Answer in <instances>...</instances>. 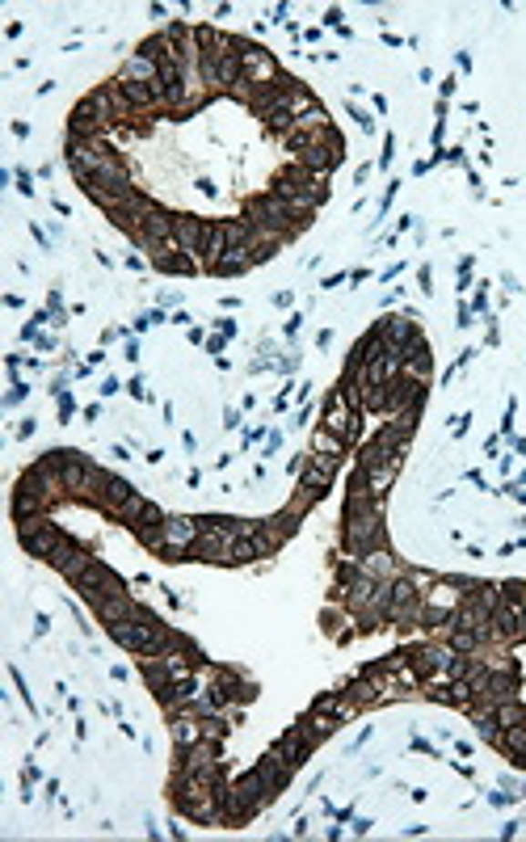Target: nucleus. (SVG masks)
Masks as SVG:
<instances>
[{"label":"nucleus","instance_id":"obj_7","mask_svg":"<svg viewBox=\"0 0 526 842\" xmlns=\"http://www.w3.org/2000/svg\"><path fill=\"white\" fill-rule=\"evenodd\" d=\"M358 409L350 405V400H346V392H329V400H325V430H329V434H337L341 442H350L354 434H358Z\"/></svg>","mask_w":526,"mask_h":842},{"label":"nucleus","instance_id":"obj_5","mask_svg":"<svg viewBox=\"0 0 526 842\" xmlns=\"http://www.w3.org/2000/svg\"><path fill=\"white\" fill-rule=\"evenodd\" d=\"M341 161H346V143H341L337 131H329L320 143H312V148H304V152L295 156V164H304L307 173H316V177H329Z\"/></svg>","mask_w":526,"mask_h":842},{"label":"nucleus","instance_id":"obj_14","mask_svg":"<svg viewBox=\"0 0 526 842\" xmlns=\"http://www.w3.org/2000/svg\"><path fill=\"white\" fill-rule=\"evenodd\" d=\"M312 712H320V716H333V721L346 724V721H354L362 708L350 700V695H346V691H325V695L312 703Z\"/></svg>","mask_w":526,"mask_h":842},{"label":"nucleus","instance_id":"obj_10","mask_svg":"<svg viewBox=\"0 0 526 842\" xmlns=\"http://www.w3.org/2000/svg\"><path fill=\"white\" fill-rule=\"evenodd\" d=\"M253 771H257V775H262V784H265V792H270V800L278 796V792L286 788V784H291V775H295V766L286 763L283 754H278V750H270V754L262 758V763L253 766Z\"/></svg>","mask_w":526,"mask_h":842},{"label":"nucleus","instance_id":"obj_19","mask_svg":"<svg viewBox=\"0 0 526 842\" xmlns=\"http://www.w3.org/2000/svg\"><path fill=\"white\" fill-rule=\"evenodd\" d=\"M358 565H362V573H371V577H379V581L396 577V560H392L387 547H371L366 556H358Z\"/></svg>","mask_w":526,"mask_h":842},{"label":"nucleus","instance_id":"obj_16","mask_svg":"<svg viewBox=\"0 0 526 842\" xmlns=\"http://www.w3.org/2000/svg\"><path fill=\"white\" fill-rule=\"evenodd\" d=\"M131 497H135V489H131V484H127V481H122V476H106V484H101V497H98V505H101V510H106V515H114V518H119V510H122V505H127V502H131Z\"/></svg>","mask_w":526,"mask_h":842},{"label":"nucleus","instance_id":"obj_28","mask_svg":"<svg viewBox=\"0 0 526 842\" xmlns=\"http://www.w3.org/2000/svg\"><path fill=\"white\" fill-rule=\"evenodd\" d=\"M522 615H526V586H522Z\"/></svg>","mask_w":526,"mask_h":842},{"label":"nucleus","instance_id":"obj_18","mask_svg":"<svg viewBox=\"0 0 526 842\" xmlns=\"http://www.w3.org/2000/svg\"><path fill=\"white\" fill-rule=\"evenodd\" d=\"M152 262H156V270H160V274H198V270H202V262H198V257H190V253H181V249L156 253Z\"/></svg>","mask_w":526,"mask_h":842},{"label":"nucleus","instance_id":"obj_23","mask_svg":"<svg viewBox=\"0 0 526 842\" xmlns=\"http://www.w3.org/2000/svg\"><path fill=\"white\" fill-rule=\"evenodd\" d=\"M312 455H346V442H341L337 434H329V430L320 426L316 434H312Z\"/></svg>","mask_w":526,"mask_h":842},{"label":"nucleus","instance_id":"obj_20","mask_svg":"<svg viewBox=\"0 0 526 842\" xmlns=\"http://www.w3.org/2000/svg\"><path fill=\"white\" fill-rule=\"evenodd\" d=\"M493 745L497 750H505L518 766H526V724H510V729H501Z\"/></svg>","mask_w":526,"mask_h":842},{"label":"nucleus","instance_id":"obj_9","mask_svg":"<svg viewBox=\"0 0 526 842\" xmlns=\"http://www.w3.org/2000/svg\"><path fill=\"white\" fill-rule=\"evenodd\" d=\"M46 565H56L59 573H64L67 581H80L85 577V569L93 565V556H88V547H80V544H72V539H64V544L51 552V560Z\"/></svg>","mask_w":526,"mask_h":842},{"label":"nucleus","instance_id":"obj_4","mask_svg":"<svg viewBox=\"0 0 526 842\" xmlns=\"http://www.w3.org/2000/svg\"><path fill=\"white\" fill-rule=\"evenodd\" d=\"M17 539H22V547L30 552V556H38V560H51V552H56L59 544H64V535H59V526L51 523L46 515L17 523Z\"/></svg>","mask_w":526,"mask_h":842},{"label":"nucleus","instance_id":"obj_12","mask_svg":"<svg viewBox=\"0 0 526 842\" xmlns=\"http://www.w3.org/2000/svg\"><path fill=\"white\" fill-rule=\"evenodd\" d=\"M274 750H278V754H283V758H286V763H291V766H304L307 758H312V750H316V742H312V737H307L304 729H299V724H295V729H286V733L278 737V742H274Z\"/></svg>","mask_w":526,"mask_h":842},{"label":"nucleus","instance_id":"obj_2","mask_svg":"<svg viewBox=\"0 0 526 842\" xmlns=\"http://www.w3.org/2000/svg\"><path fill=\"white\" fill-rule=\"evenodd\" d=\"M341 544H346L350 556H366L371 547H384V505H371V510H354V515H346Z\"/></svg>","mask_w":526,"mask_h":842},{"label":"nucleus","instance_id":"obj_25","mask_svg":"<svg viewBox=\"0 0 526 842\" xmlns=\"http://www.w3.org/2000/svg\"><path fill=\"white\" fill-rule=\"evenodd\" d=\"M253 560H262V552H257V544H253V539H236V544H232V556H228V565H253Z\"/></svg>","mask_w":526,"mask_h":842},{"label":"nucleus","instance_id":"obj_11","mask_svg":"<svg viewBox=\"0 0 526 842\" xmlns=\"http://www.w3.org/2000/svg\"><path fill=\"white\" fill-rule=\"evenodd\" d=\"M207 223L211 219H198V215H173V244L190 257H198L202 249V236H207Z\"/></svg>","mask_w":526,"mask_h":842},{"label":"nucleus","instance_id":"obj_13","mask_svg":"<svg viewBox=\"0 0 526 842\" xmlns=\"http://www.w3.org/2000/svg\"><path fill=\"white\" fill-rule=\"evenodd\" d=\"M169 733H173V745L177 750H194L198 742H202V716H194V712H177V716H169Z\"/></svg>","mask_w":526,"mask_h":842},{"label":"nucleus","instance_id":"obj_8","mask_svg":"<svg viewBox=\"0 0 526 842\" xmlns=\"http://www.w3.org/2000/svg\"><path fill=\"white\" fill-rule=\"evenodd\" d=\"M77 590L85 594L88 602H98V598H106V594H122L127 586H122L119 573H110L106 565H101V560H93V565L85 569V577L77 581Z\"/></svg>","mask_w":526,"mask_h":842},{"label":"nucleus","instance_id":"obj_17","mask_svg":"<svg viewBox=\"0 0 526 842\" xmlns=\"http://www.w3.org/2000/svg\"><path fill=\"white\" fill-rule=\"evenodd\" d=\"M93 611H98L101 624H119V619H127V615L135 611V598L127 590H122V594H106V598L93 602Z\"/></svg>","mask_w":526,"mask_h":842},{"label":"nucleus","instance_id":"obj_21","mask_svg":"<svg viewBox=\"0 0 526 842\" xmlns=\"http://www.w3.org/2000/svg\"><path fill=\"white\" fill-rule=\"evenodd\" d=\"M253 265H257V262H253L249 249H228L220 257V265H215L211 274H228V278H232V274H244V270H253Z\"/></svg>","mask_w":526,"mask_h":842},{"label":"nucleus","instance_id":"obj_6","mask_svg":"<svg viewBox=\"0 0 526 842\" xmlns=\"http://www.w3.org/2000/svg\"><path fill=\"white\" fill-rule=\"evenodd\" d=\"M241 72H244V85H253V88H265V85H274L283 72H278V59L265 47H257V43H241Z\"/></svg>","mask_w":526,"mask_h":842},{"label":"nucleus","instance_id":"obj_24","mask_svg":"<svg viewBox=\"0 0 526 842\" xmlns=\"http://www.w3.org/2000/svg\"><path fill=\"white\" fill-rule=\"evenodd\" d=\"M320 619H325V632H329L337 645H350V640H354V628H341V624H346V615H341V611H333V607H329Z\"/></svg>","mask_w":526,"mask_h":842},{"label":"nucleus","instance_id":"obj_1","mask_svg":"<svg viewBox=\"0 0 526 842\" xmlns=\"http://www.w3.org/2000/svg\"><path fill=\"white\" fill-rule=\"evenodd\" d=\"M270 194H278L283 203H291V207L316 215V207L329 198V177H316V173H307L304 164H291V169H283V173L274 177V190H270Z\"/></svg>","mask_w":526,"mask_h":842},{"label":"nucleus","instance_id":"obj_3","mask_svg":"<svg viewBox=\"0 0 526 842\" xmlns=\"http://www.w3.org/2000/svg\"><path fill=\"white\" fill-rule=\"evenodd\" d=\"M114 148L106 140H98V143H72L67 140V169L77 173V182H88V177H98L106 164L114 161Z\"/></svg>","mask_w":526,"mask_h":842},{"label":"nucleus","instance_id":"obj_22","mask_svg":"<svg viewBox=\"0 0 526 842\" xmlns=\"http://www.w3.org/2000/svg\"><path fill=\"white\" fill-rule=\"evenodd\" d=\"M135 539H139L143 547H152V552H165V544H169L165 523H139L135 526Z\"/></svg>","mask_w":526,"mask_h":842},{"label":"nucleus","instance_id":"obj_15","mask_svg":"<svg viewBox=\"0 0 526 842\" xmlns=\"http://www.w3.org/2000/svg\"><path fill=\"white\" fill-rule=\"evenodd\" d=\"M119 80H122V85H156V80H160V64H156V59H148L143 51H135L131 59L122 64Z\"/></svg>","mask_w":526,"mask_h":842},{"label":"nucleus","instance_id":"obj_27","mask_svg":"<svg viewBox=\"0 0 526 842\" xmlns=\"http://www.w3.org/2000/svg\"><path fill=\"white\" fill-rule=\"evenodd\" d=\"M22 396H26V383H13V392H9V396H5V405H17V400H22Z\"/></svg>","mask_w":526,"mask_h":842},{"label":"nucleus","instance_id":"obj_26","mask_svg":"<svg viewBox=\"0 0 526 842\" xmlns=\"http://www.w3.org/2000/svg\"><path fill=\"white\" fill-rule=\"evenodd\" d=\"M497 724H501V729H510V724H526L522 703H518V700H505L501 708H497Z\"/></svg>","mask_w":526,"mask_h":842}]
</instances>
